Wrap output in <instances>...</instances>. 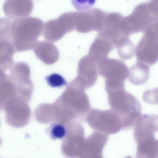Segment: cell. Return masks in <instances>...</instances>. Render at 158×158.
Wrapping results in <instances>:
<instances>
[{"label": "cell", "mask_w": 158, "mask_h": 158, "mask_svg": "<svg viewBox=\"0 0 158 158\" xmlns=\"http://www.w3.org/2000/svg\"><path fill=\"white\" fill-rule=\"evenodd\" d=\"M40 19L31 17L11 19L6 40L10 41L15 52L33 49L44 27Z\"/></svg>", "instance_id": "cell-1"}, {"label": "cell", "mask_w": 158, "mask_h": 158, "mask_svg": "<svg viewBox=\"0 0 158 158\" xmlns=\"http://www.w3.org/2000/svg\"><path fill=\"white\" fill-rule=\"evenodd\" d=\"M157 19L152 13L148 2L136 6L131 14L123 17L122 22L125 30L130 36L143 32Z\"/></svg>", "instance_id": "cell-2"}, {"label": "cell", "mask_w": 158, "mask_h": 158, "mask_svg": "<svg viewBox=\"0 0 158 158\" xmlns=\"http://www.w3.org/2000/svg\"><path fill=\"white\" fill-rule=\"evenodd\" d=\"M75 29V12H66L57 18L49 20L44 23L43 36L48 41L55 42L65 34Z\"/></svg>", "instance_id": "cell-3"}, {"label": "cell", "mask_w": 158, "mask_h": 158, "mask_svg": "<svg viewBox=\"0 0 158 158\" xmlns=\"http://www.w3.org/2000/svg\"><path fill=\"white\" fill-rule=\"evenodd\" d=\"M107 13L97 8L83 12H75L76 29L86 33L92 31L100 32Z\"/></svg>", "instance_id": "cell-4"}, {"label": "cell", "mask_w": 158, "mask_h": 158, "mask_svg": "<svg viewBox=\"0 0 158 158\" xmlns=\"http://www.w3.org/2000/svg\"><path fill=\"white\" fill-rule=\"evenodd\" d=\"M97 64L98 71L102 77H107V82H124L128 76L129 68L121 60L107 57L101 59Z\"/></svg>", "instance_id": "cell-5"}, {"label": "cell", "mask_w": 158, "mask_h": 158, "mask_svg": "<svg viewBox=\"0 0 158 158\" xmlns=\"http://www.w3.org/2000/svg\"><path fill=\"white\" fill-rule=\"evenodd\" d=\"M123 17L117 13H107L102 30L98 33L108 37L115 48L129 38L122 27L121 21Z\"/></svg>", "instance_id": "cell-6"}, {"label": "cell", "mask_w": 158, "mask_h": 158, "mask_svg": "<svg viewBox=\"0 0 158 158\" xmlns=\"http://www.w3.org/2000/svg\"><path fill=\"white\" fill-rule=\"evenodd\" d=\"M134 131L135 140L154 135L158 131V115L141 114L136 121Z\"/></svg>", "instance_id": "cell-7"}, {"label": "cell", "mask_w": 158, "mask_h": 158, "mask_svg": "<svg viewBox=\"0 0 158 158\" xmlns=\"http://www.w3.org/2000/svg\"><path fill=\"white\" fill-rule=\"evenodd\" d=\"M33 4L31 0H6L3 10L7 17L12 20L27 17L31 13Z\"/></svg>", "instance_id": "cell-8"}, {"label": "cell", "mask_w": 158, "mask_h": 158, "mask_svg": "<svg viewBox=\"0 0 158 158\" xmlns=\"http://www.w3.org/2000/svg\"><path fill=\"white\" fill-rule=\"evenodd\" d=\"M115 48L108 37L98 33L90 46L88 55L97 62L101 59L108 57L109 53Z\"/></svg>", "instance_id": "cell-9"}, {"label": "cell", "mask_w": 158, "mask_h": 158, "mask_svg": "<svg viewBox=\"0 0 158 158\" xmlns=\"http://www.w3.org/2000/svg\"><path fill=\"white\" fill-rule=\"evenodd\" d=\"M36 57L46 64H51L59 58V51L52 43L45 40L38 41L34 48Z\"/></svg>", "instance_id": "cell-10"}, {"label": "cell", "mask_w": 158, "mask_h": 158, "mask_svg": "<svg viewBox=\"0 0 158 158\" xmlns=\"http://www.w3.org/2000/svg\"><path fill=\"white\" fill-rule=\"evenodd\" d=\"M150 76L149 67L141 62H137L129 69L128 80L135 85L146 83Z\"/></svg>", "instance_id": "cell-11"}, {"label": "cell", "mask_w": 158, "mask_h": 158, "mask_svg": "<svg viewBox=\"0 0 158 158\" xmlns=\"http://www.w3.org/2000/svg\"><path fill=\"white\" fill-rule=\"evenodd\" d=\"M0 59L1 64L10 65L14 61L12 56L15 52L13 45L8 40L0 39Z\"/></svg>", "instance_id": "cell-12"}, {"label": "cell", "mask_w": 158, "mask_h": 158, "mask_svg": "<svg viewBox=\"0 0 158 158\" xmlns=\"http://www.w3.org/2000/svg\"><path fill=\"white\" fill-rule=\"evenodd\" d=\"M116 48L119 56L124 60L131 59L135 54V47L130 38Z\"/></svg>", "instance_id": "cell-13"}, {"label": "cell", "mask_w": 158, "mask_h": 158, "mask_svg": "<svg viewBox=\"0 0 158 158\" xmlns=\"http://www.w3.org/2000/svg\"><path fill=\"white\" fill-rule=\"evenodd\" d=\"M47 131L53 139H62L66 135L67 132L65 127L57 122L51 123L47 129Z\"/></svg>", "instance_id": "cell-14"}, {"label": "cell", "mask_w": 158, "mask_h": 158, "mask_svg": "<svg viewBox=\"0 0 158 158\" xmlns=\"http://www.w3.org/2000/svg\"><path fill=\"white\" fill-rule=\"evenodd\" d=\"M45 80L48 85L54 88H60L67 84L64 78L58 73H53L47 76Z\"/></svg>", "instance_id": "cell-15"}, {"label": "cell", "mask_w": 158, "mask_h": 158, "mask_svg": "<svg viewBox=\"0 0 158 158\" xmlns=\"http://www.w3.org/2000/svg\"><path fill=\"white\" fill-rule=\"evenodd\" d=\"M142 98L145 102L150 104H158V87L145 91Z\"/></svg>", "instance_id": "cell-16"}, {"label": "cell", "mask_w": 158, "mask_h": 158, "mask_svg": "<svg viewBox=\"0 0 158 158\" xmlns=\"http://www.w3.org/2000/svg\"><path fill=\"white\" fill-rule=\"evenodd\" d=\"M148 3L152 13L158 18V0H152L148 2Z\"/></svg>", "instance_id": "cell-17"}]
</instances>
